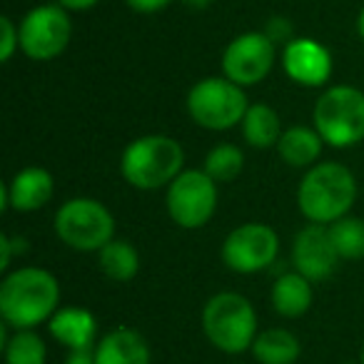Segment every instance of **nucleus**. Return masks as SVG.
<instances>
[{"label":"nucleus","mask_w":364,"mask_h":364,"mask_svg":"<svg viewBox=\"0 0 364 364\" xmlns=\"http://www.w3.org/2000/svg\"><path fill=\"white\" fill-rule=\"evenodd\" d=\"M55 193V180L43 167H23L13 180L0 185V210L16 213H36L46 208Z\"/></svg>","instance_id":"4468645a"},{"label":"nucleus","mask_w":364,"mask_h":364,"mask_svg":"<svg viewBox=\"0 0 364 364\" xmlns=\"http://www.w3.org/2000/svg\"><path fill=\"white\" fill-rule=\"evenodd\" d=\"M279 237L269 225L245 223L235 228L223 242V262L237 274H255L274 264Z\"/></svg>","instance_id":"9d476101"},{"label":"nucleus","mask_w":364,"mask_h":364,"mask_svg":"<svg viewBox=\"0 0 364 364\" xmlns=\"http://www.w3.org/2000/svg\"><path fill=\"white\" fill-rule=\"evenodd\" d=\"M3 357L6 364H46L48 347L33 329H16V334L3 347Z\"/></svg>","instance_id":"5701e85b"},{"label":"nucleus","mask_w":364,"mask_h":364,"mask_svg":"<svg viewBox=\"0 0 364 364\" xmlns=\"http://www.w3.org/2000/svg\"><path fill=\"white\" fill-rule=\"evenodd\" d=\"M127 3V8L130 11H135V13H160V11H165L167 6H170L172 0H125Z\"/></svg>","instance_id":"bb28decb"},{"label":"nucleus","mask_w":364,"mask_h":364,"mask_svg":"<svg viewBox=\"0 0 364 364\" xmlns=\"http://www.w3.org/2000/svg\"><path fill=\"white\" fill-rule=\"evenodd\" d=\"M262 33L269 38V41L274 43V46H282V48L287 46V43L294 41V28H292V23H289L287 18H279V16L269 18L267 28H264Z\"/></svg>","instance_id":"a878e982"},{"label":"nucleus","mask_w":364,"mask_h":364,"mask_svg":"<svg viewBox=\"0 0 364 364\" xmlns=\"http://www.w3.org/2000/svg\"><path fill=\"white\" fill-rule=\"evenodd\" d=\"M203 329L215 349L242 354L257 339V312L252 302L237 292H218L203 307Z\"/></svg>","instance_id":"20e7f679"},{"label":"nucleus","mask_w":364,"mask_h":364,"mask_svg":"<svg viewBox=\"0 0 364 364\" xmlns=\"http://www.w3.org/2000/svg\"><path fill=\"white\" fill-rule=\"evenodd\" d=\"M252 354L259 364H294L302 354L297 334L282 327L264 329L252 342Z\"/></svg>","instance_id":"aec40b11"},{"label":"nucleus","mask_w":364,"mask_h":364,"mask_svg":"<svg viewBox=\"0 0 364 364\" xmlns=\"http://www.w3.org/2000/svg\"><path fill=\"white\" fill-rule=\"evenodd\" d=\"M0 272H6L8 269V264H11V259H13V242H11V237L8 235H0Z\"/></svg>","instance_id":"c85d7f7f"},{"label":"nucleus","mask_w":364,"mask_h":364,"mask_svg":"<svg viewBox=\"0 0 364 364\" xmlns=\"http://www.w3.org/2000/svg\"><path fill=\"white\" fill-rule=\"evenodd\" d=\"M97 364H150V347L135 329H112L95 344Z\"/></svg>","instance_id":"2eb2a0df"},{"label":"nucleus","mask_w":364,"mask_h":364,"mask_svg":"<svg viewBox=\"0 0 364 364\" xmlns=\"http://www.w3.org/2000/svg\"><path fill=\"white\" fill-rule=\"evenodd\" d=\"M60 304V282L43 267H21L0 282V317L13 329L50 322Z\"/></svg>","instance_id":"f257e3e1"},{"label":"nucleus","mask_w":364,"mask_h":364,"mask_svg":"<svg viewBox=\"0 0 364 364\" xmlns=\"http://www.w3.org/2000/svg\"><path fill=\"white\" fill-rule=\"evenodd\" d=\"M314 130L327 145L352 147L364 140V92L352 85H332L317 97Z\"/></svg>","instance_id":"39448f33"},{"label":"nucleus","mask_w":364,"mask_h":364,"mask_svg":"<svg viewBox=\"0 0 364 364\" xmlns=\"http://www.w3.org/2000/svg\"><path fill=\"white\" fill-rule=\"evenodd\" d=\"M357 31H359V38L364 41V8L359 11V18H357Z\"/></svg>","instance_id":"2f4dec72"},{"label":"nucleus","mask_w":364,"mask_h":364,"mask_svg":"<svg viewBox=\"0 0 364 364\" xmlns=\"http://www.w3.org/2000/svg\"><path fill=\"white\" fill-rule=\"evenodd\" d=\"M312 282L299 272H284L272 284V309L279 317L297 319L312 307Z\"/></svg>","instance_id":"f3484780"},{"label":"nucleus","mask_w":364,"mask_h":364,"mask_svg":"<svg viewBox=\"0 0 364 364\" xmlns=\"http://www.w3.org/2000/svg\"><path fill=\"white\" fill-rule=\"evenodd\" d=\"M359 364H364V344H362V354H359Z\"/></svg>","instance_id":"473e14b6"},{"label":"nucleus","mask_w":364,"mask_h":364,"mask_svg":"<svg viewBox=\"0 0 364 364\" xmlns=\"http://www.w3.org/2000/svg\"><path fill=\"white\" fill-rule=\"evenodd\" d=\"M182 6L190 8V11H208L213 6V0H182Z\"/></svg>","instance_id":"7c9ffc66"},{"label":"nucleus","mask_w":364,"mask_h":364,"mask_svg":"<svg viewBox=\"0 0 364 364\" xmlns=\"http://www.w3.org/2000/svg\"><path fill=\"white\" fill-rule=\"evenodd\" d=\"M73 38V23L60 3H48L28 11L21 21V50L31 60L46 63L65 53Z\"/></svg>","instance_id":"1a4fd4ad"},{"label":"nucleus","mask_w":364,"mask_h":364,"mask_svg":"<svg viewBox=\"0 0 364 364\" xmlns=\"http://www.w3.org/2000/svg\"><path fill=\"white\" fill-rule=\"evenodd\" d=\"M97 264L105 277L115 282H130L140 272V252L130 240H112L97 252Z\"/></svg>","instance_id":"412c9836"},{"label":"nucleus","mask_w":364,"mask_h":364,"mask_svg":"<svg viewBox=\"0 0 364 364\" xmlns=\"http://www.w3.org/2000/svg\"><path fill=\"white\" fill-rule=\"evenodd\" d=\"M322 137L314 127L294 125L282 132L277 142V152L289 167H314L322 155Z\"/></svg>","instance_id":"6ab92c4d"},{"label":"nucleus","mask_w":364,"mask_h":364,"mask_svg":"<svg viewBox=\"0 0 364 364\" xmlns=\"http://www.w3.org/2000/svg\"><path fill=\"white\" fill-rule=\"evenodd\" d=\"M58 3H60L63 8H65V11H90L92 6H97V3H100V0H58Z\"/></svg>","instance_id":"c756f323"},{"label":"nucleus","mask_w":364,"mask_h":364,"mask_svg":"<svg viewBox=\"0 0 364 364\" xmlns=\"http://www.w3.org/2000/svg\"><path fill=\"white\" fill-rule=\"evenodd\" d=\"M0 33H3V38H0V60L8 63L16 55V50H21V26H16L11 18L3 16L0 18Z\"/></svg>","instance_id":"393cba45"},{"label":"nucleus","mask_w":364,"mask_h":364,"mask_svg":"<svg viewBox=\"0 0 364 364\" xmlns=\"http://www.w3.org/2000/svg\"><path fill=\"white\" fill-rule=\"evenodd\" d=\"M339 364H359V362H339Z\"/></svg>","instance_id":"72a5a7b5"},{"label":"nucleus","mask_w":364,"mask_h":364,"mask_svg":"<svg viewBox=\"0 0 364 364\" xmlns=\"http://www.w3.org/2000/svg\"><path fill=\"white\" fill-rule=\"evenodd\" d=\"M65 364H97L95 362V347H90V349H73V352L68 354Z\"/></svg>","instance_id":"cd10ccee"},{"label":"nucleus","mask_w":364,"mask_h":364,"mask_svg":"<svg viewBox=\"0 0 364 364\" xmlns=\"http://www.w3.org/2000/svg\"><path fill=\"white\" fill-rule=\"evenodd\" d=\"M277 60V46L264 33H242L223 53V73L240 87H252L269 75Z\"/></svg>","instance_id":"9b49d317"},{"label":"nucleus","mask_w":364,"mask_h":364,"mask_svg":"<svg viewBox=\"0 0 364 364\" xmlns=\"http://www.w3.org/2000/svg\"><path fill=\"white\" fill-rule=\"evenodd\" d=\"M55 235L77 252H100L115 240V220L110 210L92 198H73L55 213Z\"/></svg>","instance_id":"423d86ee"},{"label":"nucleus","mask_w":364,"mask_h":364,"mask_svg":"<svg viewBox=\"0 0 364 364\" xmlns=\"http://www.w3.org/2000/svg\"><path fill=\"white\" fill-rule=\"evenodd\" d=\"M332 245L339 259H362L364 257V220L362 218H339L337 223L327 225Z\"/></svg>","instance_id":"4be33fe9"},{"label":"nucleus","mask_w":364,"mask_h":364,"mask_svg":"<svg viewBox=\"0 0 364 364\" xmlns=\"http://www.w3.org/2000/svg\"><path fill=\"white\" fill-rule=\"evenodd\" d=\"M50 334L68 349H90L97 344V322L82 307H63L48 322Z\"/></svg>","instance_id":"dca6fc26"},{"label":"nucleus","mask_w":364,"mask_h":364,"mask_svg":"<svg viewBox=\"0 0 364 364\" xmlns=\"http://www.w3.org/2000/svg\"><path fill=\"white\" fill-rule=\"evenodd\" d=\"M357 200V180L339 162H319L309 167L297 190L299 213L317 225H332L352 210Z\"/></svg>","instance_id":"f03ea898"},{"label":"nucleus","mask_w":364,"mask_h":364,"mask_svg":"<svg viewBox=\"0 0 364 364\" xmlns=\"http://www.w3.org/2000/svg\"><path fill=\"white\" fill-rule=\"evenodd\" d=\"M247 95L228 77H203L188 92V112L205 130H230L247 112Z\"/></svg>","instance_id":"0eeeda50"},{"label":"nucleus","mask_w":364,"mask_h":364,"mask_svg":"<svg viewBox=\"0 0 364 364\" xmlns=\"http://www.w3.org/2000/svg\"><path fill=\"white\" fill-rule=\"evenodd\" d=\"M282 68L297 85L319 87L332 77V55L314 38H294L282 48Z\"/></svg>","instance_id":"ddd939ff"},{"label":"nucleus","mask_w":364,"mask_h":364,"mask_svg":"<svg viewBox=\"0 0 364 364\" xmlns=\"http://www.w3.org/2000/svg\"><path fill=\"white\" fill-rule=\"evenodd\" d=\"M165 203L167 215L177 228H205L218 210V182L205 170H182L170 182Z\"/></svg>","instance_id":"6e6552de"},{"label":"nucleus","mask_w":364,"mask_h":364,"mask_svg":"<svg viewBox=\"0 0 364 364\" xmlns=\"http://www.w3.org/2000/svg\"><path fill=\"white\" fill-rule=\"evenodd\" d=\"M185 150L170 135H142L125 147L120 172L125 182L137 190L170 188V182L182 172Z\"/></svg>","instance_id":"7ed1b4c3"},{"label":"nucleus","mask_w":364,"mask_h":364,"mask_svg":"<svg viewBox=\"0 0 364 364\" xmlns=\"http://www.w3.org/2000/svg\"><path fill=\"white\" fill-rule=\"evenodd\" d=\"M242 137L250 147L257 150H267V147H277L279 137H282V120H279L277 110L269 107L267 102H255L247 107L242 117Z\"/></svg>","instance_id":"a211bd4d"},{"label":"nucleus","mask_w":364,"mask_h":364,"mask_svg":"<svg viewBox=\"0 0 364 364\" xmlns=\"http://www.w3.org/2000/svg\"><path fill=\"white\" fill-rule=\"evenodd\" d=\"M242 167H245V152L237 145L225 142V145H218L208 152L203 170L215 182H230L242 172Z\"/></svg>","instance_id":"b1692460"},{"label":"nucleus","mask_w":364,"mask_h":364,"mask_svg":"<svg viewBox=\"0 0 364 364\" xmlns=\"http://www.w3.org/2000/svg\"><path fill=\"white\" fill-rule=\"evenodd\" d=\"M339 255L332 245L327 225L309 223L292 240V267L309 282H324L334 274Z\"/></svg>","instance_id":"f8f14e48"}]
</instances>
